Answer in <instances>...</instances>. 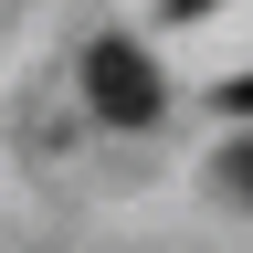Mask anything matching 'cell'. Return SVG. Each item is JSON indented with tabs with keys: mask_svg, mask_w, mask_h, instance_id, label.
<instances>
[{
	"mask_svg": "<svg viewBox=\"0 0 253 253\" xmlns=\"http://www.w3.org/2000/svg\"><path fill=\"white\" fill-rule=\"evenodd\" d=\"M84 106L106 116V126H158V106H169V84H158V63L137 53V42H95L84 53Z\"/></svg>",
	"mask_w": 253,
	"mask_h": 253,
	"instance_id": "obj_1",
	"label": "cell"
},
{
	"mask_svg": "<svg viewBox=\"0 0 253 253\" xmlns=\"http://www.w3.org/2000/svg\"><path fill=\"white\" fill-rule=\"evenodd\" d=\"M221 106H232V116L253 126V74H232V84H221Z\"/></svg>",
	"mask_w": 253,
	"mask_h": 253,
	"instance_id": "obj_3",
	"label": "cell"
},
{
	"mask_svg": "<svg viewBox=\"0 0 253 253\" xmlns=\"http://www.w3.org/2000/svg\"><path fill=\"white\" fill-rule=\"evenodd\" d=\"M221 190H232V201L253 211V126H243V137H232V148H221Z\"/></svg>",
	"mask_w": 253,
	"mask_h": 253,
	"instance_id": "obj_2",
	"label": "cell"
}]
</instances>
